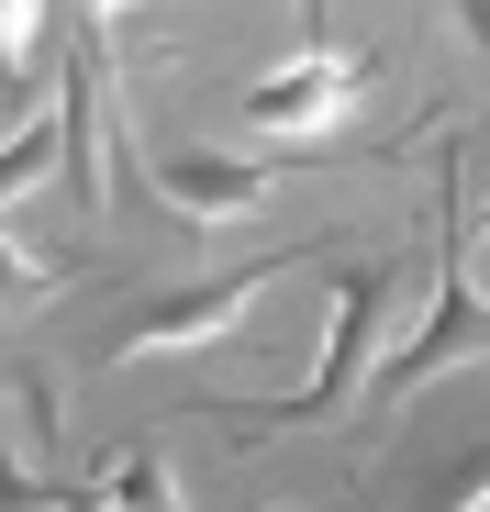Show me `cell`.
Segmentation results:
<instances>
[{
  "label": "cell",
  "instance_id": "obj_1",
  "mask_svg": "<svg viewBox=\"0 0 490 512\" xmlns=\"http://www.w3.org/2000/svg\"><path fill=\"white\" fill-rule=\"evenodd\" d=\"M413 290V268L401 256H357V268H335V334H323V357H312V379L301 390H279V401H234L223 412V435L234 446H257V435H301V423H335L368 379H379V334H390V301Z\"/></svg>",
  "mask_w": 490,
  "mask_h": 512
},
{
  "label": "cell",
  "instance_id": "obj_2",
  "mask_svg": "<svg viewBox=\"0 0 490 512\" xmlns=\"http://www.w3.org/2000/svg\"><path fill=\"white\" fill-rule=\"evenodd\" d=\"M435 201H446V212H435V290H424V323L379 357L368 401H401V390L446 379L457 357H490V301H479V279H468V156H457V145L435 156Z\"/></svg>",
  "mask_w": 490,
  "mask_h": 512
},
{
  "label": "cell",
  "instance_id": "obj_3",
  "mask_svg": "<svg viewBox=\"0 0 490 512\" xmlns=\"http://www.w3.org/2000/svg\"><path fill=\"white\" fill-rule=\"evenodd\" d=\"M279 268H301V245H268V256H245V268H223V279H179V290H145L123 323H112V368H134V357H179V346H212V334H234L245 312H257V290L279 279Z\"/></svg>",
  "mask_w": 490,
  "mask_h": 512
},
{
  "label": "cell",
  "instance_id": "obj_4",
  "mask_svg": "<svg viewBox=\"0 0 490 512\" xmlns=\"http://www.w3.org/2000/svg\"><path fill=\"white\" fill-rule=\"evenodd\" d=\"M312 145H268V156H212V145H156L145 156V179H156V201H168L179 223H245V212H257L279 179H290V167H301Z\"/></svg>",
  "mask_w": 490,
  "mask_h": 512
},
{
  "label": "cell",
  "instance_id": "obj_5",
  "mask_svg": "<svg viewBox=\"0 0 490 512\" xmlns=\"http://www.w3.org/2000/svg\"><path fill=\"white\" fill-rule=\"evenodd\" d=\"M101 56H112V23H101V12H78V34H67V78H56V123H67V201H78V212H101V201H112Z\"/></svg>",
  "mask_w": 490,
  "mask_h": 512
},
{
  "label": "cell",
  "instance_id": "obj_6",
  "mask_svg": "<svg viewBox=\"0 0 490 512\" xmlns=\"http://www.w3.org/2000/svg\"><path fill=\"white\" fill-rule=\"evenodd\" d=\"M368 78H379V56H346V45H335V56H301V67L257 78V90L234 101V123H245V134H323Z\"/></svg>",
  "mask_w": 490,
  "mask_h": 512
},
{
  "label": "cell",
  "instance_id": "obj_7",
  "mask_svg": "<svg viewBox=\"0 0 490 512\" xmlns=\"http://www.w3.org/2000/svg\"><path fill=\"white\" fill-rule=\"evenodd\" d=\"M90 490H101L112 512H179V468H168V446H112Z\"/></svg>",
  "mask_w": 490,
  "mask_h": 512
},
{
  "label": "cell",
  "instance_id": "obj_8",
  "mask_svg": "<svg viewBox=\"0 0 490 512\" xmlns=\"http://www.w3.org/2000/svg\"><path fill=\"white\" fill-rule=\"evenodd\" d=\"M34 179H67V123H56V112H34L12 145H0V212H12Z\"/></svg>",
  "mask_w": 490,
  "mask_h": 512
},
{
  "label": "cell",
  "instance_id": "obj_9",
  "mask_svg": "<svg viewBox=\"0 0 490 512\" xmlns=\"http://www.w3.org/2000/svg\"><path fill=\"white\" fill-rule=\"evenodd\" d=\"M56 290H67V268H45V256H23V245H0V323L45 312Z\"/></svg>",
  "mask_w": 490,
  "mask_h": 512
},
{
  "label": "cell",
  "instance_id": "obj_10",
  "mask_svg": "<svg viewBox=\"0 0 490 512\" xmlns=\"http://www.w3.org/2000/svg\"><path fill=\"white\" fill-rule=\"evenodd\" d=\"M45 56V0H0V78H23Z\"/></svg>",
  "mask_w": 490,
  "mask_h": 512
},
{
  "label": "cell",
  "instance_id": "obj_11",
  "mask_svg": "<svg viewBox=\"0 0 490 512\" xmlns=\"http://www.w3.org/2000/svg\"><path fill=\"white\" fill-rule=\"evenodd\" d=\"M56 501H67V490H56L23 446H0V512H56Z\"/></svg>",
  "mask_w": 490,
  "mask_h": 512
},
{
  "label": "cell",
  "instance_id": "obj_12",
  "mask_svg": "<svg viewBox=\"0 0 490 512\" xmlns=\"http://www.w3.org/2000/svg\"><path fill=\"white\" fill-rule=\"evenodd\" d=\"M12 401H23V423H34V446H56V423H67V390H56L45 368H23V379H12Z\"/></svg>",
  "mask_w": 490,
  "mask_h": 512
},
{
  "label": "cell",
  "instance_id": "obj_13",
  "mask_svg": "<svg viewBox=\"0 0 490 512\" xmlns=\"http://www.w3.org/2000/svg\"><path fill=\"white\" fill-rule=\"evenodd\" d=\"M457 12V34H468V56H490V0H446Z\"/></svg>",
  "mask_w": 490,
  "mask_h": 512
},
{
  "label": "cell",
  "instance_id": "obj_14",
  "mask_svg": "<svg viewBox=\"0 0 490 512\" xmlns=\"http://www.w3.org/2000/svg\"><path fill=\"white\" fill-rule=\"evenodd\" d=\"M290 12H301V45L312 56H335V45H323V12H335V0H290Z\"/></svg>",
  "mask_w": 490,
  "mask_h": 512
},
{
  "label": "cell",
  "instance_id": "obj_15",
  "mask_svg": "<svg viewBox=\"0 0 490 512\" xmlns=\"http://www.w3.org/2000/svg\"><path fill=\"white\" fill-rule=\"evenodd\" d=\"M56 512H112V501H101V490H67V501H56Z\"/></svg>",
  "mask_w": 490,
  "mask_h": 512
},
{
  "label": "cell",
  "instance_id": "obj_16",
  "mask_svg": "<svg viewBox=\"0 0 490 512\" xmlns=\"http://www.w3.org/2000/svg\"><path fill=\"white\" fill-rule=\"evenodd\" d=\"M90 12H101V23H123V12H134V0H90Z\"/></svg>",
  "mask_w": 490,
  "mask_h": 512
},
{
  "label": "cell",
  "instance_id": "obj_17",
  "mask_svg": "<svg viewBox=\"0 0 490 512\" xmlns=\"http://www.w3.org/2000/svg\"><path fill=\"white\" fill-rule=\"evenodd\" d=\"M0 401H12V368H0Z\"/></svg>",
  "mask_w": 490,
  "mask_h": 512
},
{
  "label": "cell",
  "instance_id": "obj_18",
  "mask_svg": "<svg viewBox=\"0 0 490 512\" xmlns=\"http://www.w3.org/2000/svg\"><path fill=\"white\" fill-rule=\"evenodd\" d=\"M479 234H490V201H479Z\"/></svg>",
  "mask_w": 490,
  "mask_h": 512
},
{
  "label": "cell",
  "instance_id": "obj_19",
  "mask_svg": "<svg viewBox=\"0 0 490 512\" xmlns=\"http://www.w3.org/2000/svg\"><path fill=\"white\" fill-rule=\"evenodd\" d=\"M268 512H279V501H268Z\"/></svg>",
  "mask_w": 490,
  "mask_h": 512
},
{
  "label": "cell",
  "instance_id": "obj_20",
  "mask_svg": "<svg viewBox=\"0 0 490 512\" xmlns=\"http://www.w3.org/2000/svg\"><path fill=\"white\" fill-rule=\"evenodd\" d=\"M479 512H490V501H479Z\"/></svg>",
  "mask_w": 490,
  "mask_h": 512
}]
</instances>
